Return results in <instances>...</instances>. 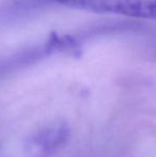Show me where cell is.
<instances>
[{"mask_svg": "<svg viewBox=\"0 0 156 157\" xmlns=\"http://www.w3.org/2000/svg\"><path fill=\"white\" fill-rule=\"evenodd\" d=\"M67 138V129L62 127H55L45 130L42 135H40L38 139H36V143L40 147H43L44 149H51L57 145H60L62 141Z\"/></svg>", "mask_w": 156, "mask_h": 157, "instance_id": "1", "label": "cell"}]
</instances>
